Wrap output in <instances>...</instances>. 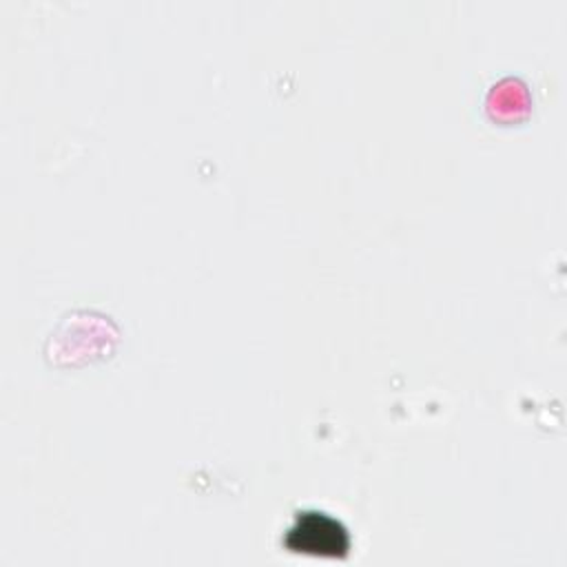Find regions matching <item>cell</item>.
<instances>
[{"label": "cell", "instance_id": "1", "mask_svg": "<svg viewBox=\"0 0 567 567\" xmlns=\"http://www.w3.org/2000/svg\"><path fill=\"white\" fill-rule=\"evenodd\" d=\"M284 547L297 554L341 558L350 549L348 527L323 509H299L284 532Z\"/></svg>", "mask_w": 567, "mask_h": 567}]
</instances>
